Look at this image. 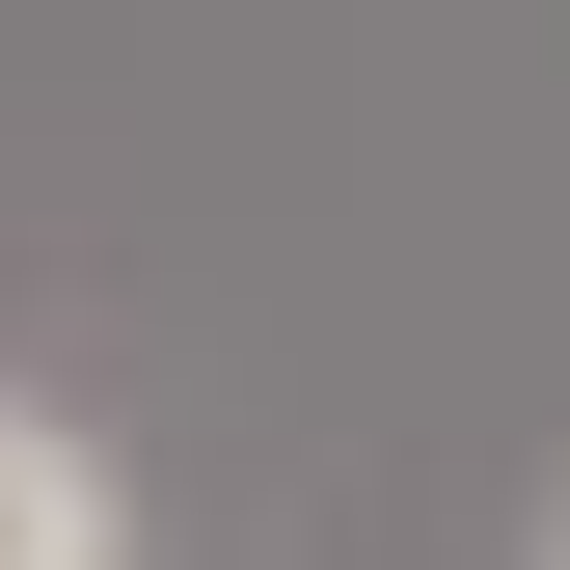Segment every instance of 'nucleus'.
<instances>
[{"label":"nucleus","instance_id":"f257e3e1","mask_svg":"<svg viewBox=\"0 0 570 570\" xmlns=\"http://www.w3.org/2000/svg\"><path fill=\"white\" fill-rule=\"evenodd\" d=\"M0 570H136V517H109V435L0 407Z\"/></svg>","mask_w":570,"mask_h":570},{"label":"nucleus","instance_id":"f03ea898","mask_svg":"<svg viewBox=\"0 0 570 570\" xmlns=\"http://www.w3.org/2000/svg\"><path fill=\"white\" fill-rule=\"evenodd\" d=\"M543 570H570V543H543Z\"/></svg>","mask_w":570,"mask_h":570}]
</instances>
